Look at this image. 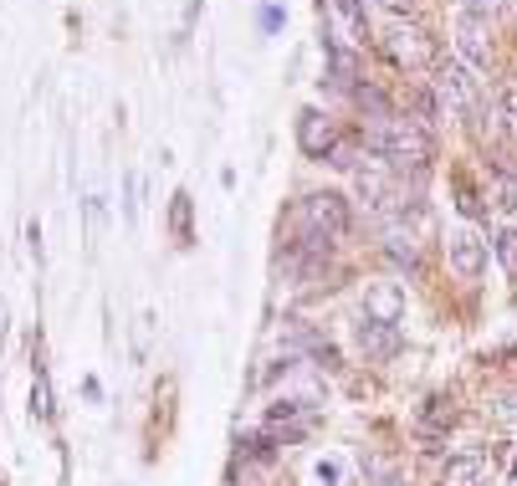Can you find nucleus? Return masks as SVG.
<instances>
[{
	"label": "nucleus",
	"instance_id": "nucleus-1",
	"mask_svg": "<svg viewBox=\"0 0 517 486\" xmlns=\"http://www.w3.org/2000/svg\"><path fill=\"white\" fill-rule=\"evenodd\" d=\"M369 149L379 159H390L395 169H425L436 159V139H430V128L415 123V118H384V123H369Z\"/></svg>",
	"mask_w": 517,
	"mask_h": 486
},
{
	"label": "nucleus",
	"instance_id": "nucleus-2",
	"mask_svg": "<svg viewBox=\"0 0 517 486\" xmlns=\"http://www.w3.org/2000/svg\"><path fill=\"white\" fill-rule=\"evenodd\" d=\"M384 52H390L400 67H430L436 62V41H430V31L415 26V21H390L384 26Z\"/></svg>",
	"mask_w": 517,
	"mask_h": 486
},
{
	"label": "nucleus",
	"instance_id": "nucleus-3",
	"mask_svg": "<svg viewBox=\"0 0 517 486\" xmlns=\"http://www.w3.org/2000/svg\"><path fill=\"white\" fill-rule=\"evenodd\" d=\"M471 87H477V77H471V67H466L461 57L436 62V77H430V93H436V103H441V108L466 113V108H471Z\"/></svg>",
	"mask_w": 517,
	"mask_h": 486
},
{
	"label": "nucleus",
	"instance_id": "nucleus-4",
	"mask_svg": "<svg viewBox=\"0 0 517 486\" xmlns=\"http://www.w3.org/2000/svg\"><path fill=\"white\" fill-rule=\"evenodd\" d=\"M303 220H308V231L338 241L343 231H349V200H343L338 190H318L303 200Z\"/></svg>",
	"mask_w": 517,
	"mask_h": 486
},
{
	"label": "nucleus",
	"instance_id": "nucleus-5",
	"mask_svg": "<svg viewBox=\"0 0 517 486\" xmlns=\"http://www.w3.org/2000/svg\"><path fill=\"white\" fill-rule=\"evenodd\" d=\"M446 256H451V272L466 277V282H477L487 272V241L477 231H466V226L446 236Z\"/></svg>",
	"mask_w": 517,
	"mask_h": 486
},
{
	"label": "nucleus",
	"instance_id": "nucleus-6",
	"mask_svg": "<svg viewBox=\"0 0 517 486\" xmlns=\"http://www.w3.org/2000/svg\"><path fill=\"white\" fill-rule=\"evenodd\" d=\"M456 57L471 67V72H482L492 62V36H487V21L482 16H456Z\"/></svg>",
	"mask_w": 517,
	"mask_h": 486
},
{
	"label": "nucleus",
	"instance_id": "nucleus-7",
	"mask_svg": "<svg viewBox=\"0 0 517 486\" xmlns=\"http://www.w3.org/2000/svg\"><path fill=\"white\" fill-rule=\"evenodd\" d=\"M297 144H303V154H313V159H328V154H333V144H338L333 118H328V113H318V108H308L303 118H297Z\"/></svg>",
	"mask_w": 517,
	"mask_h": 486
},
{
	"label": "nucleus",
	"instance_id": "nucleus-8",
	"mask_svg": "<svg viewBox=\"0 0 517 486\" xmlns=\"http://www.w3.org/2000/svg\"><path fill=\"white\" fill-rule=\"evenodd\" d=\"M359 348H364V359L369 364H384V359H395V353H400V323H359Z\"/></svg>",
	"mask_w": 517,
	"mask_h": 486
},
{
	"label": "nucleus",
	"instance_id": "nucleus-9",
	"mask_svg": "<svg viewBox=\"0 0 517 486\" xmlns=\"http://www.w3.org/2000/svg\"><path fill=\"white\" fill-rule=\"evenodd\" d=\"M364 318H369V323H400V318H405V292H400L395 282L369 287V297H364Z\"/></svg>",
	"mask_w": 517,
	"mask_h": 486
},
{
	"label": "nucleus",
	"instance_id": "nucleus-10",
	"mask_svg": "<svg viewBox=\"0 0 517 486\" xmlns=\"http://www.w3.org/2000/svg\"><path fill=\"white\" fill-rule=\"evenodd\" d=\"M328 72H333V77H323V82H333L338 93H354V87H359V57L343 52V47H333V41H328Z\"/></svg>",
	"mask_w": 517,
	"mask_h": 486
},
{
	"label": "nucleus",
	"instance_id": "nucleus-11",
	"mask_svg": "<svg viewBox=\"0 0 517 486\" xmlns=\"http://www.w3.org/2000/svg\"><path fill=\"white\" fill-rule=\"evenodd\" d=\"M287 343H292V348H303L308 359H313V364H323V369H333V364H338V348H333L328 338H318L313 328H287Z\"/></svg>",
	"mask_w": 517,
	"mask_h": 486
},
{
	"label": "nucleus",
	"instance_id": "nucleus-12",
	"mask_svg": "<svg viewBox=\"0 0 517 486\" xmlns=\"http://www.w3.org/2000/svg\"><path fill=\"white\" fill-rule=\"evenodd\" d=\"M482 471H487V456H482V451L451 456V461H446V486H482Z\"/></svg>",
	"mask_w": 517,
	"mask_h": 486
},
{
	"label": "nucleus",
	"instance_id": "nucleus-13",
	"mask_svg": "<svg viewBox=\"0 0 517 486\" xmlns=\"http://www.w3.org/2000/svg\"><path fill=\"white\" fill-rule=\"evenodd\" d=\"M384 256H390L400 272H420V246H415L410 236H400V231H390V241H384Z\"/></svg>",
	"mask_w": 517,
	"mask_h": 486
},
{
	"label": "nucleus",
	"instance_id": "nucleus-14",
	"mask_svg": "<svg viewBox=\"0 0 517 486\" xmlns=\"http://www.w3.org/2000/svg\"><path fill=\"white\" fill-rule=\"evenodd\" d=\"M359 195H364V205H390V174L384 169H359Z\"/></svg>",
	"mask_w": 517,
	"mask_h": 486
},
{
	"label": "nucleus",
	"instance_id": "nucleus-15",
	"mask_svg": "<svg viewBox=\"0 0 517 486\" xmlns=\"http://www.w3.org/2000/svg\"><path fill=\"white\" fill-rule=\"evenodd\" d=\"M354 103H359V108H364V113H369L374 123H384V118H395L390 98H384L379 87H369V82H359V87H354Z\"/></svg>",
	"mask_w": 517,
	"mask_h": 486
},
{
	"label": "nucleus",
	"instance_id": "nucleus-16",
	"mask_svg": "<svg viewBox=\"0 0 517 486\" xmlns=\"http://www.w3.org/2000/svg\"><path fill=\"white\" fill-rule=\"evenodd\" d=\"M492 251H497V261H502V272L517 277V231H497V236H492Z\"/></svg>",
	"mask_w": 517,
	"mask_h": 486
},
{
	"label": "nucleus",
	"instance_id": "nucleus-17",
	"mask_svg": "<svg viewBox=\"0 0 517 486\" xmlns=\"http://www.w3.org/2000/svg\"><path fill=\"white\" fill-rule=\"evenodd\" d=\"M333 6H338L343 26H349L354 36H364V31H369V16H364V0H333Z\"/></svg>",
	"mask_w": 517,
	"mask_h": 486
},
{
	"label": "nucleus",
	"instance_id": "nucleus-18",
	"mask_svg": "<svg viewBox=\"0 0 517 486\" xmlns=\"http://www.w3.org/2000/svg\"><path fill=\"white\" fill-rule=\"evenodd\" d=\"M364 154H359V144H333V154H328V164L333 169H349V174H359L364 164H359Z\"/></svg>",
	"mask_w": 517,
	"mask_h": 486
},
{
	"label": "nucleus",
	"instance_id": "nucleus-19",
	"mask_svg": "<svg viewBox=\"0 0 517 486\" xmlns=\"http://www.w3.org/2000/svg\"><path fill=\"white\" fill-rule=\"evenodd\" d=\"M497 118H502V128L517 139V87H507V93L497 98Z\"/></svg>",
	"mask_w": 517,
	"mask_h": 486
},
{
	"label": "nucleus",
	"instance_id": "nucleus-20",
	"mask_svg": "<svg viewBox=\"0 0 517 486\" xmlns=\"http://www.w3.org/2000/svg\"><path fill=\"white\" fill-rule=\"evenodd\" d=\"M31 410H36V420H47V415H52V389H47V374H36V389H31Z\"/></svg>",
	"mask_w": 517,
	"mask_h": 486
},
{
	"label": "nucleus",
	"instance_id": "nucleus-21",
	"mask_svg": "<svg viewBox=\"0 0 517 486\" xmlns=\"http://www.w3.org/2000/svg\"><path fill=\"white\" fill-rule=\"evenodd\" d=\"M502 6H507V0H461V11L466 16H482V21H492Z\"/></svg>",
	"mask_w": 517,
	"mask_h": 486
},
{
	"label": "nucleus",
	"instance_id": "nucleus-22",
	"mask_svg": "<svg viewBox=\"0 0 517 486\" xmlns=\"http://www.w3.org/2000/svg\"><path fill=\"white\" fill-rule=\"evenodd\" d=\"M456 210H461V215H471V220H477V215H482L487 205L477 200V190H466V185H456Z\"/></svg>",
	"mask_w": 517,
	"mask_h": 486
},
{
	"label": "nucleus",
	"instance_id": "nucleus-23",
	"mask_svg": "<svg viewBox=\"0 0 517 486\" xmlns=\"http://www.w3.org/2000/svg\"><path fill=\"white\" fill-rule=\"evenodd\" d=\"M175 236H190V195H175Z\"/></svg>",
	"mask_w": 517,
	"mask_h": 486
},
{
	"label": "nucleus",
	"instance_id": "nucleus-24",
	"mask_svg": "<svg viewBox=\"0 0 517 486\" xmlns=\"http://www.w3.org/2000/svg\"><path fill=\"white\" fill-rule=\"evenodd\" d=\"M497 205H502V210H517V174H502V185H497Z\"/></svg>",
	"mask_w": 517,
	"mask_h": 486
},
{
	"label": "nucleus",
	"instance_id": "nucleus-25",
	"mask_svg": "<svg viewBox=\"0 0 517 486\" xmlns=\"http://www.w3.org/2000/svg\"><path fill=\"white\" fill-rule=\"evenodd\" d=\"M313 476H318L323 486H338V476H343V466H338V461H318V466H313Z\"/></svg>",
	"mask_w": 517,
	"mask_h": 486
},
{
	"label": "nucleus",
	"instance_id": "nucleus-26",
	"mask_svg": "<svg viewBox=\"0 0 517 486\" xmlns=\"http://www.w3.org/2000/svg\"><path fill=\"white\" fill-rule=\"evenodd\" d=\"M374 486H405V481H400L390 466H374Z\"/></svg>",
	"mask_w": 517,
	"mask_h": 486
},
{
	"label": "nucleus",
	"instance_id": "nucleus-27",
	"mask_svg": "<svg viewBox=\"0 0 517 486\" xmlns=\"http://www.w3.org/2000/svg\"><path fill=\"white\" fill-rule=\"evenodd\" d=\"M374 6H384V11H405L410 0H374Z\"/></svg>",
	"mask_w": 517,
	"mask_h": 486
},
{
	"label": "nucleus",
	"instance_id": "nucleus-28",
	"mask_svg": "<svg viewBox=\"0 0 517 486\" xmlns=\"http://www.w3.org/2000/svg\"><path fill=\"white\" fill-rule=\"evenodd\" d=\"M507 471H512V481H517V456H512V466H507Z\"/></svg>",
	"mask_w": 517,
	"mask_h": 486
}]
</instances>
